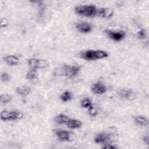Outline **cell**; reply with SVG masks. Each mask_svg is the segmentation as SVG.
<instances>
[{
    "label": "cell",
    "instance_id": "6da1fadb",
    "mask_svg": "<svg viewBox=\"0 0 149 149\" xmlns=\"http://www.w3.org/2000/svg\"><path fill=\"white\" fill-rule=\"evenodd\" d=\"M80 70V66L78 65H63L55 70L56 75L72 78L76 76Z\"/></svg>",
    "mask_w": 149,
    "mask_h": 149
},
{
    "label": "cell",
    "instance_id": "7a4b0ae2",
    "mask_svg": "<svg viewBox=\"0 0 149 149\" xmlns=\"http://www.w3.org/2000/svg\"><path fill=\"white\" fill-rule=\"evenodd\" d=\"M108 56L107 52L103 50L89 49L83 52L80 54V57L87 61H95L102 59Z\"/></svg>",
    "mask_w": 149,
    "mask_h": 149
},
{
    "label": "cell",
    "instance_id": "3957f363",
    "mask_svg": "<svg viewBox=\"0 0 149 149\" xmlns=\"http://www.w3.org/2000/svg\"><path fill=\"white\" fill-rule=\"evenodd\" d=\"M74 11L78 15L87 17H93L97 14V9L93 5L77 6L74 8Z\"/></svg>",
    "mask_w": 149,
    "mask_h": 149
},
{
    "label": "cell",
    "instance_id": "277c9868",
    "mask_svg": "<svg viewBox=\"0 0 149 149\" xmlns=\"http://www.w3.org/2000/svg\"><path fill=\"white\" fill-rule=\"evenodd\" d=\"M0 117L2 121L17 120L21 119L23 117V113L17 111L4 110L1 112Z\"/></svg>",
    "mask_w": 149,
    "mask_h": 149
},
{
    "label": "cell",
    "instance_id": "5b68a950",
    "mask_svg": "<svg viewBox=\"0 0 149 149\" xmlns=\"http://www.w3.org/2000/svg\"><path fill=\"white\" fill-rule=\"evenodd\" d=\"M105 33L106 35L111 40L115 41H122L126 37V33L123 30H105Z\"/></svg>",
    "mask_w": 149,
    "mask_h": 149
},
{
    "label": "cell",
    "instance_id": "8992f818",
    "mask_svg": "<svg viewBox=\"0 0 149 149\" xmlns=\"http://www.w3.org/2000/svg\"><path fill=\"white\" fill-rule=\"evenodd\" d=\"M28 64L32 69H36L39 68H44L47 66V62L45 60L37 59V58H31L28 60Z\"/></svg>",
    "mask_w": 149,
    "mask_h": 149
},
{
    "label": "cell",
    "instance_id": "52a82bcc",
    "mask_svg": "<svg viewBox=\"0 0 149 149\" xmlns=\"http://www.w3.org/2000/svg\"><path fill=\"white\" fill-rule=\"evenodd\" d=\"M91 91L95 94L102 95L107 92V88L106 86L101 81H97L92 84Z\"/></svg>",
    "mask_w": 149,
    "mask_h": 149
},
{
    "label": "cell",
    "instance_id": "ba28073f",
    "mask_svg": "<svg viewBox=\"0 0 149 149\" xmlns=\"http://www.w3.org/2000/svg\"><path fill=\"white\" fill-rule=\"evenodd\" d=\"M118 95L123 99L129 101L134 100L136 98L135 93L130 89H122L118 92Z\"/></svg>",
    "mask_w": 149,
    "mask_h": 149
},
{
    "label": "cell",
    "instance_id": "9c48e42d",
    "mask_svg": "<svg viewBox=\"0 0 149 149\" xmlns=\"http://www.w3.org/2000/svg\"><path fill=\"white\" fill-rule=\"evenodd\" d=\"M111 133L100 132L97 134L94 137V141L98 144H105L111 139Z\"/></svg>",
    "mask_w": 149,
    "mask_h": 149
},
{
    "label": "cell",
    "instance_id": "30bf717a",
    "mask_svg": "<svg viewBox=\"0 0 149 149\" xmlns=\"http://www.w3.org/2000/svg\"><path fill=\"white\" fill-rule=\"evenodd\" d=\"M97 14L102 18L109 19L113 17L114 10L111 8H101L97 9Z\"/></svg>",
    "mask_w": 149,
    "mask_h": 149
},
{
    "label": "cell",
    "instance_id": "8fae6325",
    "mask_svg": "<svg viewBox=\"0 0 149 149\" xmlns=\"http://www.w3.org/2000/svg\"><path fill=\"white\" fill-rule=\"evenodd\" d=\"M76 28L77 30L81 33H88L92 30L91 25L87 22H80L76 23Z\"/></svg>",
    "mask_w": 149,
    "mask_h": 149
},
{
    "label": "cell",
    "instance_id": "7c38bea8",
    "mask_svg": "<svg viewBox=\"0 0 149 149\" xmlns=\"http://www.w3.org/2000/svg\"><path fill=\"white\" fill-rule=\"evenodd\" d=\"M55 134L58 138L63 141H69L70 139V133L69 132L63 130H56Z\"/></svg>",
    "mask_w": 149,
    "mask_h": 149
},
{
    "label": "cell",
    "instance_id": "4fadbf2b",
    "mask_svg": "<svg viewBox=\"0 0 149 149\" xmlns=\"http://www.w3.org/2000/svg\"><path fill=\"white\" fill-rule=\"evenodd\" d=\"M81 122L80 120L75 119H69L66 122V126L70 129H76L79 128L81 126Z\"/></svg>",
    "mask_w": 149,
    "mask_h": 149
},
{
    "label": "cell",
    "instance_id": "5bb4252c",
    "mask_svg": "<svg viewBox=\"0 0 149 149\" xmlns=\"http://www.w3.org/2000/svg\"><path fill=\"white\" fill-rule=\"evenodd\" d=\"M4 61L8 65L12 66L17 65L19 63V59L18 58L13 55H9L4 58Z\"/></svg>",
    "mask_w": 149,
    "mask_h": 149
},
{
    "label": "cell",
    "instance_id": "9a60e30c",
    "mask_svg": "<svg viewBox=\"0 0 149 149\" xmlns=\"http://www.w3.org/2000/svg\"><path fill=\"white\" fill-rule=\"evenodd\" d=\"M26 77L27 80H30L33 83H36L38 81V78L37 75V70L36 69H32L29 71L26 76Z\"/></svg>",
    "mask_w": 149,
    "mask_h": 149
},
{
    "label": "cell",
    "instance_id": "2e32d148",
    "mask_svg": "<svg viewBox=\"0 0 149 149\" xmlns=\"http://www.w3.org/2000/svg\"><path fill=\"white\" fill-rule=\"evenodd\" d=\"M31 91V89L29 87L27 86H20V87H17L16 88V92L17 93V94L22 97H26Z\"/></svg>",
    "mask_w": 149,
    "mask_h": 149
},
{
    "label": "cell",
    "instance_id": "e0dca14e",
    "mask_svg": "<svg viewBox=\"0 0 149 149\" xmlns=\"http://www.w3.org/2000/svg\"><path fill=\"white\" fill-rule=\"evenodd\" d=\"M134 120L136 123L143 126H146L148 125V119L144 116H136L134 118Z\"/></svg>",
    "mask_w": 149,
    "mask_h": 149
},
{
    "label": "cell",
    "instance_id": "ac0fdd59",
    "mask_svg": "<svg viewBox=\"0 0 149 149\" xmlns=\"http://www.w3.org/2000/svg\"><path fill=\"white\" fill-rule=\"evenodd\" d=\"M70 118L66 115L60 113L57 115L54 119V122L58 124H66Z\"/></svg>",
    "mask_w": 149,
    "mask_h": 149
},
{
    "label": "cell",
    "instance_id": "d6986e66",
    "mask_svg": "<svg viewBox=\"0 0 149 149\" xmlns=\"http://www.w3.org/2000/svg\"><path fill=\"white\" fill-rule=\"evenodd\" d=\"M61 100L62 102H68L70 101L73 98L72 93L69 91H63L61 95Z\"/></svg>",
    "mask_w": 149,
    "mask_h": 149
},
{
    "label": "cell",
    "instance_id": "ffe728a7",
    "mask_svg": "<svg viewBox=\"0 0 149 149\" xmlns=\"http://www.w3.org/2000/svg\"><path fill=\"white\" fill-rule=\"evenodd\" d=\"M80 105L82 108L88 109L90 107H91L93 105H92V102H91V100L89 98H84L80 101Z\"/></svg>",
    "mask_w": 149,
    "mask_h": 149
},
{
    "label": "cell",
    "instance_id": "44dd1931",
    "mask_svg": "<svg viewBox=\"0 0 149 149\" xmlns=\"http://www.w3.org/2000/svg\"><path fill=\"white\" fill-rule=\"evenodd\" d=\"M12 99V97L10 95L5 94H2L0 97V101L1 104H5L8 102H9Z\"/></svg>",
    "mask_w": 149,
    "mask_h": 149
},
{
    "label": "cell",
    "instance_id": "7402d4cb",
    "mask_svg": "<svg viewBox=\"0 0 149 149\" xmlns=\"http://www.w3.org/2000/svg\"><path fill=\"white\" fill-rule=\"evenodd\" d=\"M137 37L139 39L144 40L147 37V31L145 29H142L137 31Z\"/></svg>",
    "mask_w": 149,
    "mask_h": 149
},
{
    "label": "cell",
    "instance_id": "603a6c76",
    "mask_svg": "<svg viewBox=\"0 0 149 149\" xmlns=\"http://www.w3.org/2000/svg\"><path fill=\"white\" fill-rule=\"evenodd\" d=\"M88 115L91 117H95L98 114V111L97 109L92 105L89 108H88Z\"/></svg>",
    "mask_w": 149,
    "mask_h": 149
},
{
    "label": "cell",
    "instance_id": "cb8c5ba5",
    "mask_svg": "<svg viewBox=\"0 0 149 149\" xmlns=\"http://www.w3.org/2000/svg\"><path fill=\"white\" fill-rule=\"evenodd\" d=\"M1 80L3 82H7L10 80V76L6 72H2L1 74Z\"/></svg>",
    "mask_w": 149,
    "mask_h": 149
},
{
    "label": "cell",
    "instance_id": "d4e9b609",
    "mask_svg": "<svg viewBox=\"0 0 149 149\" xmlns=\"http://www.w3.org/2000/svg\"><path fill=\"white\" fill-rule=\"evenodd\" d=\"M8 24V21L6 18H2L1 19V27H6Z\"/></svg>",
    "mask_w": 149,
    "mask_h": 149
},
{
    "label": "cell",
    "instance_id": "484cf974",
    "mask_svg": "<svg viewBox=\"0 0 149 149\" xmlns=\"http://www.w3.org/2000/svg\"><path fill=\"white\" fill-rule=\"evenodd\" d=\"M143 140L144 141V142L146 144H148V142H149V137H148V134H147L146 135H144L143 136Z\"/></svg>",
    "mask_w": 149,
    "mask_h": 149
},
{
    "label": "cell",
    "instance_id": "4316f807",
    "mask_svg": "<svg viewBox=\"0 0 149 149\" xmlns=\"http://www.w3.org/2000/svg\"><path fill=\"white\" fill-rule=\"evenodd\" d=\"M103 148H105V149H108V148H110V149H112V148H116V147L112 145V144H105V146H104L102 147Z\"/></svg>",
    "mask_w": 149,
    "mask_h": 149
}]
</instances>
